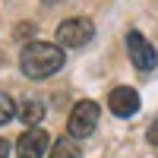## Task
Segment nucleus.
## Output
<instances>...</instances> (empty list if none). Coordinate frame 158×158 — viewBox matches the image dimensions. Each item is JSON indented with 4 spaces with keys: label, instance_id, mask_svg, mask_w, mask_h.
<instances>
[{
    "label": "nucleus",
    "instance_id": "f257e3e1",
    "mask_svg": "<svg viewBox=\"0 0 158 158\" xmlns=\"http://www.w3.org/2000/svg\"><path fill=\"white\" fill-rule=\"evenodd\" d=\"M19 67L29 79H48L63 67V48L51 41H29L19 54Z\"/></svg>",
    "mask_w": 158,
    "mask_h": 158
},
{
    "label": "nucleus",
    "instance_id": "f03ea898",
    "mask_svg": "<svg viewBox=\"0 0 158 158\" xmlns=\"http://www.w3.org/2000/svg\"><path fill=\"white\" fill-rule=\"evenodd\" d=\"M95 127H98V104L95 101H76L73 104V111H70V120H67V133L73 139H85L95 133Z\"/></svg>",
    "mask_w": 158,
    "mask_h": 158
},
{
    "label": "nucleus",
    "instance_id": "7ed1b4c3",
    "mask_svg": "<svg viewBox=\"0 0 158 158\" xmlns=\"http://www.w3.org/2000/svg\"><path fill=\"white\" fill-rule=\"evenodd\" d=\"M92 38H95V25L85 16H73V19L57 25V44L60 48H85Z\"/></svg>",
    "mask_w": 158,
    "mask_h": 158
},
{
    "label": "nucleus",
    "instance_id": "20e7f679",
    "mask_svg": "<svg viewBox=\"0 0 158 158\" xmlns=\"http://www.w3.org/2000/svg\"><path fill=\"white\" fill-rule=\"evenodd\" d=\"M127 54H130V60H133V67L139 73H152L155 63H158L155 48L149 44V38L142 32H127Z\"/></svg>",
    "mask_w": 158,
    "mask_h": 158
},
{
    "label": "nucleus",
    "instance_id": "39448f33",
    "mask_svg": "<svg viewBox=\"0 0 158 158\" xmlns=\"http://www.w3.org/2000/svg\"><path fill=\"white\" fill-rule=\"evenodd\" d=\"M48 149H51V136H48V130H41V127L25 130V133L19 136V142H16V155L19 158H44Z\"/></svg>",
    "mask_w": 158,
    "mask_h": 158
},
{
    "label": "nucleus",
    "instance_id": "423d86ee",
    "mask_svg": "<svg viewBox=\"0 0 158 158\" xmlns=\"http://www.w3.org/2000/svg\"><path fill=\"white\" fill-rule=\"evenodd\" d=\"M108 108H111V114H117V117H133V114L139 111V95H136V89L117 85L111 95H108Z\"/></svg>",
    "mask_w": 158,
    "mask_h": 158
},
{
    "label": "nucleus",
    "instance_id": "0eeeda50",
    "mask_svg": "<svg viewBox=\"0 0 158 158\" xmlns=\"http://www.w3.org/2000/svg\"><path fill=\"white\" fill-rule=\"evenodd\" d=\"M19 120L25 123V127H38L44 120V101H38V98H25L22 104H19Z\"/></svg>",
    "mask_w": 158,
    "mask_h": 158
},
{
    "label": "nucleus",
    "instance_id": "6e6552de",
    "mask_svg": "<svg viewBox=\"0 0 158 158\" xmlns=\"http://www.w3.org/2000/svg\"><path fill=\"white\" fill-rule=\"evenodd\" d=\"M51 158H82V155H79V146H73L70 136H63L51 146Z\"/></svg>",
    "mask_w": 158,
    "mask_h": 158
},
{
    "label": "nucleus",
    "instance_id": "1a4fd4ad",
    "mask_svg": "<svg viewBox=\"0 0 158 158\" xmlns=\"http://www.w3.org/2000/svg\"><path fill=\"white\" fill-rule=\"evenodd\" d=\"M13 117H16V101H13L6 92H0V127L10 123Z\"/></svg>",
    "mask_w": 158,
    "mask_h": 158
},
{
    "label": "nucleus",
    "instance_id": "9d476101",
    "mask_svg": "<svg viewBox=\"0 0 158 158\" xmlns=\"http://www.w3.org/2000/svg\"><path fill=\"white\" fill-rule=\"evenodd\" d=\"M149 142L158 146V117H155V123H152V130H149Z\"/></svg>",
    "mask_w": 158,
    "mask_h": 158
},
{
    "label": "nucleus",
    "instance_id": "9b49d317",
    "mask_svg": "<svg viewBox=\"0 0 158 158\" xmlns=\"http://www.w3.org/2000/svg\"><path fill=\"white\" fill-rule=\"evenodd\" d=\"M6 155H10V142L0 139V158H6Z\"/></svg>",
    "mask_w": 158,
    "mask_h": 158
},
{
    "label": "nucleus",
    "instance_id": "f8f14e48",
    "mask_svg": "<svg viewBox=\"0 0 158 158\" xmlns=\"http://www.w3.org/2000/svg\"><path fill=\"white\" fill-rule=\"evenodd\" d=\"M41 3H48V6H54V3H60V0H41Z\"/></svg>",
    "mask_w": 158,
    "mask_h": 158
}]
</instances>
